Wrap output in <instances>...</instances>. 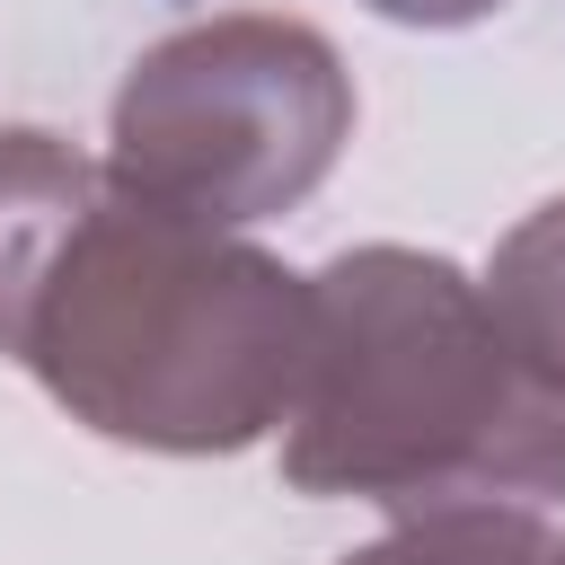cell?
<instances>
[{
    "instance_id": "cell-1",
    "label": "cell",
    "mask_w": 565,
    "mask_h": 565,
    "mask_svg": "<svg viewBox=\"0 0 565 565\" xmlns=\"http://www.w3.org/2000/svg\"><path fill=\"white\" fill-rule=\"evenodd\" d=\"M309 344V274L124 194L44 124H0V353L71 424L230 459L291 415Z\"/></svg>"
},
{
    "instance_id": "cell-2",
    "label": "cell",
    "mask_w": 565,
    "mask_h": 565,
    "mask_svg": "<svg viewBox=\"0 0 565 565\" xmlns=\"http://www.w3.org/2000/svg\"><path fill=\"white\" fill-rule=\"evenodd\" d=\"M309 380L282 415V486L406 512L556 503L565 397L503 344L486 282L433 247H344L318 274Z\"/></svg>"
},
{
    "instance_id": "cell-3",
    "label": "cell",
    "mask_w": 565,
    "mask_h": 565,
    "mask_svg": "<svg viewBox=\"0 0 565 565\" xmlns=\"http://www.w3.org/2000/svg\"><path fill=\"white\" fill-rule=\"evenodd\" d=\"M353 71L309 18L221 9L159 35L106 106V177L203 230H256L327 185Z\"/></svg>"
},
{
    "instance_id": "cell-4",
    "label": "cell",
    "mask_w": 565,
    "mask_h": 565,
    "mask_svg": "<svg viewBox=\"0 0 565 565\" xmlns=\"http://www.w3.org/2000/svg\"><path fill=\"white\" fill-rule=\"evenodd\" d=\"M486 309H494L503 344L530 362V380L565 397V194L503 230V247L486 265Z\"/></svg>"
},
{
    "instance_id": "cell-5",
    "label": "cell",
    "mask_w": 565,
    "mask_h": 565,
    "mask_svg": "<svg viewBox=\"0 0 565 565\" xmlns=\"http://www.w3.org/2000/svg\"><path fill=\"white\" fill-rule=\"evenodd\" d=\"M335 565H565V530H547L521 503H450V512H406L371 547Z\"/></svg>"
},
{
    "instance_id": "cell-6",
    "label": "cell",
    "mask_w": 565,
    "mask_h": 565,
    "mask_svg": "<svg viewBox=\"0 0 565 565\" xmlns=\"http://www.w3.org/2000/svg\"><path fill=\"white\" fill-rule=\"evenodd\" d=\"M362 9H380V18H397V26H477V18H494L503 0H362Z\"/></svg>"
}]
</instances>
